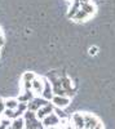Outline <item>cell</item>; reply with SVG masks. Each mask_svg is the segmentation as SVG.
<instances>
[{
  "label": "cell",
  "mask_w": 115,
  "mask_h": 129,
  "mask_svg": "<svg viewBox=\"0 0 115 129\" xmlns=\"http://www.w3.org/2000/svg\"><path fill=\"white\" fill-rule=\"evenodd\" d=\"M23 119H25V129H43L44 128L41 120L38 119L36 112L34 111L27 110L23 115Z\"/></svg>",
  "instance_id": "1"
},
{
  "label": "cell",
  "mask_w": 115,
  "mask_h": 129,
  "mask_svg": "<svg viewBox=\"0 0 115 129\" xmlns=\"http://www.w3.org/2000/svg\"><path fill=\"white\" fill-rule=\"evenodd\" d=\"M48 103H49V101L44 100L43 97H34V98L27 103V107H28L30 111L38 112V111L41 109V107L45 106V105H48Z\"/></svg>",
  "instance_id": "2"
},
{
  "label": "cell",
  "mask_w": 115,
  "mask_h": 129,
  "mask_svg": "<svg viewBox=\"0 0 115 129\" xmlns=\"http://www.w3.org/2000/svg\"><path fill=\"white\" fill-rule=\"evenodd\" d=\"M61 84H62L64 90L66 92L67 97H71V95L75 94V88L72 87V81L67 75H61Z\"/></svg>",
  "instance_id": "3"
},
{
  "label": "cell",
  "mask_w": 115,
  "mask_h": 129,
  "mask_svg": "<svg viewBox=\"0 0 115 129\" xmlns=\"http://www.w3.org/2000/svg\"><path fill=\"white\" fill-rule=\"evenodd\" d=\"M41 123H43V126L47 129V128H56V126H58L61 124V120H60V117L54 112H52L50 115L44 117V119L41 120Z\"/></svg>",
  "instance_id": "4"
},
{
  "label": "cell",
  "mask_w": 115,
  "mask_h": 129,
  "mask_svg": "<svg viewBox=\"0 0 115 129\" xmlns=\"http://www.w3.org/2000/svg\"><path fill=\"white\" fill-rule=\"evenodd\" d=\"M70 121L72 123L75 129H84L85 128V120H84V114L75 112L74 115H71Z\"/></svg>",
  "instance_id": "5"
},
{
  "label": "cell",
  "mask_w": 115,
  "mask_h": 129,
  "mask_svg": "<svg viewBox=\"0 0 115 129\" xmlns=\"http://www.w3.org/2000/svg\"><path fill=\"white\" fill-rule=\"evenodd\" d=\"M53 103L54 107H58V109L64 110L65 107H67L70 105V97H62V95H54L53 100L50 101Z\"/></svg>",
  "instance_id": "6"
},
{
  "label": "cell",
  "mask_w": 115,
  "mask_h": 129,
  "mask_svg": "<svg viewBox=\"0 0 115 129\" xmlns=\"http://www.w3.org/2000/svg\"><path fill=\"white\" fill-rule=\"evenodd\" d=\"M36 78V75L34 72H25L22 75V88L23 90H31V85H33L34 79Z\"/></svg>",
  "instance_id": "7"
},
{
  "label": "cell",
  "mask_w": 115,
  "mask_h": 129,
  "mask_svg": "<svg viewBox=\"0 0 115 129\" xmlns=\"http://www.w3.org/2000/svg\"><path fill=\"white\" fill-rule=\"evenodd\" d=\"M41 97L47 101H52L54 97V93H53V88H52V84L48 79H44V89H43V93H41Z\"/></svg>",
  "instance_id": "8"
},
{
  "label": "cell",
  "mask_w": 115,
  "mask_h": 129,
  "mask_svg": "<svg viewBox=\"0 0 115 129\" xmlns=\"http://www.w3.org/2000/svg\"><path fill=\"white\" fill-rule=\"evenodd\" d=\"M53 111H54V106H53V103H52V102H49L48 105L43 106V107H41V109L36 112V116H38L39 120H43L44 117H47L48 115H50Z\"/></svg>",
  "instance_id": "9"
},
{
  "label": "cell",
  "mask_w": 115,
  "mask_h": 129,
  "mask_svg": "<svg viewBox=\"0 0 115 129\" xmlns=\"http://www.w3.org/2000/svg\"><path fill=\"white\" fill-rule=\"evenodd\" d=\"M84 120H85V128L84 129H96L101 124L97 117L95 115H91V114H84Z\"/></svg>",
  "instance_id": "10"
},
{
  "label": "cell",
  "mask_w": 115,
  "mask_h": 129,
  "mask_svg": "<svg viewBox=\"0 0 115 129\" xmlns=\"http://www.w3.org/2000/svg\"><path fill=\"white\" fill-rule=\"evenodd\" d=\"M43 89H44V79L36 76L33 81V85H31V90L35 94H39V93L41 94L43 93Z\"/></svg>",
  "instance_id": "11"
},
{
  "label": "cell",
  "mask_w": 115,
  "mask_h": 129,
  "mask_svg": "<svg viewBox=\"0 0 115 129\" xmlns=\"http://www.w3.org/2000/svg\"><path fill=\"white\" fill-rule=\"evenodd\" d=\"M81 4H83L81 0H74V3H72V5H71V8H70V10H69V13H67V17H69V18H71V19L74 18V17H75V14L80 10Z\"/></svg>",
  "instance_id": "12"
},
{
  "label": "cell",
  "mask_w": 115,
  "mask_h": 129,
  "mask_svg": "<svg viewBox=\"0 0 115 129\" xmlns=\"http://www.w3.org/2000/svg\"><path fill=\"white\" fill-rule=\"evenodd\" d=\"M34 98V92L33 90H23L22 94L18 95V102H22V103H28L31 100Z\"/></svg>",
  "instance_id": "13"
},
{
  "label": "cell",
  "mask_w": 115,
  "mask_h": 129,
  "mask_svg": "<svg viewBox=\"0 0 115 129\" xmlns=\"http://www.w3.org/2000/svg\"><path fill=\"white\" fill-rule=\"evenodd\" d=\"M91 17H92V16H89V14L85 12V10H83V9L80 8V10L75 14V17L72 18V19L76 21V22H83V21H87V19H88V18H91Z\"/></svg>",
  "instance_id": "14"
},
{
  "label": "cell",
  "mask_w": 115,
  "mask_h": 129,
  "mask_svg": "<svg viewBox=\"0 0 115 129\" xmlns=\"http://www.w3.org/2000/svg\"><path fill=\"white\" fill-rule=\"evenodd\" d=\"M10 129H25V119L23 117H17V119L12 120Z\"/></svg>",
  "instance_id": "15"
},
{
  "label": "cell",
  "mask_w": 115,
  "mask_h": 129,
  "mask_svg": "<svg viewBox=\"0 0 115 129\" xmlns=\"http://www.w3.org/2000/svg\"><path fill=\"white\" fill-rule=\"evenodd\" d=\"M4 103H5V109H8V110H13V111L17 109L18 105H19V102H18L17 98H9V100H5Z\"/></svg>",
  "instance_id": "16"
},
{
  "label": "cell",
  "mask_w": 115,
  "mask_h": 129,
  "mask_svg": "<svg viewBox=\"0 0 115 129\" xmlns=\"http://www.w3.org/2000/svg\"><path fill=\"white\" fill-rule=\"evenodd\" d=\"M81 9L85 10L89 16H93L95 12H96V8H95V5H93L92 3H83L81 4Z\"/></svg>",
  "instance_id": "17"
},
{
  "label": "cell",
  "mask_w": 115,
  "mask_h": 129,
  "mask_svg": "<svg viewBox=\"0 0 115 129\" xmlns=\"http://www.w3.org/2000/svg\"><path fill=\"white\" fill-rule=\"evenodd\" d=\"M58 117H60V120H65V119H70V117L67 116V114L62 110V109H58V107H54V111H53Z\"/></svg>",
  "instance_id": "18"
},
{
  "label": "cell",
  "mask_w": 115,
  "mask_h": 129,
  "mask_svg": "<svg viewBox=\"0 0 115 129\" xmlns=\"http://www.w3.org/2000/svg\"><path fill=\"white\" fill-rule=\"evenodd\" d=\"M12 124V120L7 119V117H2V120H0V129H8Z\"/></svg>",
  "instance_id": "19"
},
{
  "label": "cell",
  "mask_w": 115,
  "mask_h": 129,
  "mask_svg": "<svg viewBox=\"0 0 115 129\" xmlns=\"http://www.w3.org/2000/svg\"><path fill=\"white\" fill-rule=\"evenodd\" d=\"M88 52H89V54H91V56H96V54H97V52H98V48H97V47H91Z\"/></svg>",
  "instance_id": "20"
},
{
  "label": "cell",
  "mask_w": 115,
  "mask_h": 129,
  "mask_svg": "<svg viewBox=\"0 0 115 129\" xmlns=\"http://www.w3.org/2000/svg\"><path fill=\"white\" fill-rule=\"evenodd\" d=\"M4 111H5V103H4V101H2L0 102V116H3Z\"/></svg>",
  "instance_id": "21"
},
{
  "label": "cell",
  "mask_w": 115,
  "mask_h": 129,
  "mask_svg": "<svg viewBox=\"0 0 115 129\" xmlns=\"http://www.w3.org/2000/svg\"><path fill=\"white\" fill-rule=\"evenodd\" d=\"M65 129H75V128H74V125H72V123L69 120V123L65 125Z\"/></svg>",
  "instance_id": "22"
},
{
  "label": "cell",
  "mask_w": 115,
  "mask_h": 129,
  "mask_svg": "<svg viewBox=\"0 0 115 129\" xmlns=\"http://www.w3.org/2000/svg\"><path fill=\"white\" fill-rule=\"evenodd\" d=\"M4 44V35H3V32L0 31V47H2Z\"/></svg>",
  "instance_id": "23"
},
{
  "label": "cell",
  "mask_w": 115,
  "mask_h": 129,
  "mask_svg": "<svg viewBox=\"0 0 115 129\" xmlns=\"http://www.w3.org/2000/svg\"><path fill=\"white\" fill-rule=\"evenodd\" d=\"M47 129H56V128H47Z\"/></svg>",
  "instance_id": "24"
},
{
  "label": "cell",
  "mask_w": 115,
  "mask_h": 129,
  "mask_svg": "<svg viewBox=\"0 0 115 129\" xmlns=\"http://www.w3.org/2000/svg\"><path fill=\"white\" fill-rule=\"evenodd\" d=\"M2 101H3V100H2V98H0V102H2Z\"/></svg>",
  "instance_id": "25"
}]
</instances>
